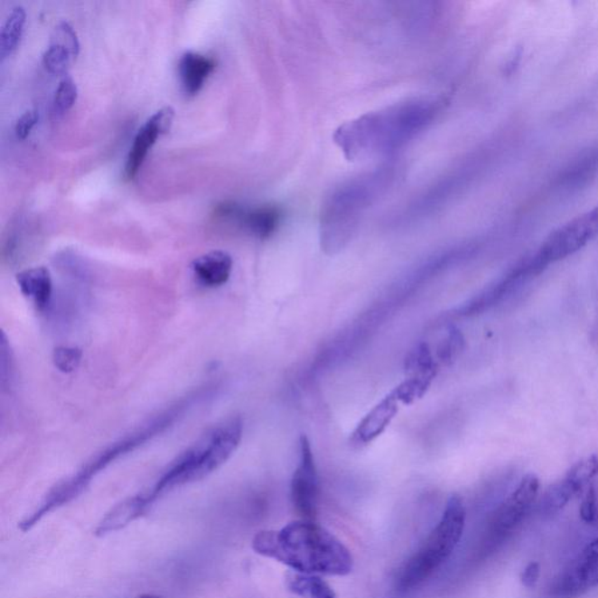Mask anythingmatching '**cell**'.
<instances>
[{
    "mask_svg": "<svg viewBox=\"0 0 598 598\" xmlns=\"http://www.w3.org/2000/svg\"><path fill=\"white\" fill-rule=\"evenodd\" d=\"M466 512L463 500L453 496L440 521L397 577V590L406 593L421 587L449 560L463 537Z\"/></svg>",
    "mask_w": 598,
    "mask_h": 598,
    "instance_id": "6",
    "label": "cell"
},
{
    "mask_svg": "<svg viewBox=\"0 0 598 598\" xmlns=\"http://www.w3.org/2000/svg\"><path fill=\"white\" fill-rule=\"evenodd\" d=\"M253 549L305 575L345 576L353 569L350 549L314 520L301 519L258 532Z\"/></svg>",
    "mask_w": 598,
    "mask_h": 598,
    "instance_id": "2",
    "label": "cell"
},
{
    "mask_svg": "<svg viewBox=\"0 0 598 598\" xmlns=\"http://www.w3.org/2000/svg\"><path fill=\"white\" fill-rule=\"evenodd\" d=\"M0 349H2V386L5 388L6 385H11L12 380H14V356H12V350L10 349L9 342H7V338L5 333L2 334V344H0Z\"/></svg>",
    "mask_w": 598,
    "mask_h": 598,
    "instance_id": "26",
    "label": "cell"
},
{
    "mask_svg": "<svg viewBox=\"0 0 598 598\" xmlns=\"http://www.w3.org/2000/svg\"><path fill=\"white\" fill-rule=\"evenodd\" d=\"M282 210L276 206L263 205L251 210L240 209L237 222L255 238H269L273 237L282 221Z\"/></svg>",
    "mask_w": 598,
    "mask_h": 598,
    "instance_id": "18",
    "label": "cell"
},
{
    "mask_svg": "<svg viewBox=\"0 0 598 598\" xmlns=\"http://www.w3.org/2000/svg\"><path fill=\"white\" fill-rule=\"evenodd\" d=\"M291 501L296 512L304 520L317 517L319 481L316 461L309 438H299V463L290 485Z\"/></svg>",
    "mask_w": 598,
    "mask_h": 598,
    "instance_id": "9",
    "label": "cell"
},
{
    "mask_svg": "<svg viewBox=\"0 0 598 598\" xmlns=\"http://www.w3.org/2000/svg\"><path fill=\"white\" fill-rule=\"evenodd\" d=\"M398 404L400 401L392 390L359 422L357 428L350 434V445L361 449L376 441L397 416Z\"/></svg>",
    "mask_w": 598,
    "mask_h": 598,
    "instance_id": "12",
    "label": "cell"
},
{
    "mask_svg": "<svg viewBox=\"0 0 598 598\" xmlns=\"http://www.w3.org/2000/svg\"><path fill=\"white\" fill-rule=\"evenodd\" d=\"M214 68V60L206 55L195 51L183 54L178 65L183 93L189 97L198 94Z\"/></svg>",
    "mask_w": 598,
    "mask_h": 598,
    "instance_id": "19",
    "label": "cell"
},
{
    "mask_svg": "<svg viewBox=\"0 0 598 598\" xmlns=\"http://www.w3.org/2000/svg\"><path fill=\"white\" fill-rule=\"evenodd\" d=\"M531 277H533V275L531 269H529L528 258V260L521 262L516 268L509 271L504 278H501L491 288L485 290L484 293L478 294L472 301L465 303L463 306L458 309V313L463 314V316H472V314L484 313L485 310L492 308L509 294H511L520 283Z\"/></svg>",
    "mask_w": 598,
    "mask_h": 598,
    "instance_id": "13",
    "label": "cell"
},
{
    "mask_svg": "<svg viewBox=\"0 0 598 598\" xmlns=\"http://www.w3.org/2000/svg\"><path fill=\"white\" fill-rule=\"evenodd\" d=\"M15 280L23 296L29 299L35 308L39 311L49 308L53 294V283L50 271L45 266L20 271Z\"/></svg>",
    "mask_w": 598,
    "mask_h": 598,
    "instance_id": "17",
    "label": "cell"
},
{
    "mask_svg": "<svg viewBox=\"0 0 598 598\" xmlns=\"http://www.w3.org/2000/svg\"><path fill=\"white\" fill-rule=\"evenodd\" d=\"M598 238V205L554 230L539 250L528 258L533 276H537L549 265L565 260L584 248Z\"/></svg>",
    "mask_w": 598,
    "mask_h": 598,
    "instance_id": "8",
    "label": "cell"
},
{
    "mask_svg": "<svg viewBox=\"0 0 598 598\" xmlns=\"http://www.w3.org/2000/svg\"><path fill=\"white\" fill-rule=\"evenodd\" d=\"M288 587L291 592L303 598H337L328 582L319 575L294 573L289 576Z\"/></svg>",
    "mask_w": 598,
    "mask_h": 598,
    "instance_id": "22",
    "label": "cell"
},
{
    "mask_svg": "<svg viewBox=\"0 0 598 598\" xmlns=\"http://www.w3.org/2000/svg\"><path fill=\"white\" fill-rule=\"evenodd\" d=\"M241 417H232L214 425L192 445L171 462L150 489L142 492L150 505L165 493L203 480L221 468L237 452L243 437Z\"/></svg>",
    "mask_w": 598,
    "mask_h": 598,
    "instance_id": "4",
    "label": "cell"
},
{
    "mask_svg": "<svg viewBox=\"0 0 598 598\" xmlns=\"http://www.w3.org/2000/svg\"><path fill=\"white\" fill-rule=\"evenodd\" d=\"M82 359V350L78 348H61L55 349L53 352L54 366L63 373H71L79 366Z\"/></svg>",
    "mask_w": 598,
    "mask_h": 598,
    "instance_id": "24",
    "label": "cell"
},
{
    "mask_svg": "<svg viewBox=\"0 0 598 598\" xmlns=\"http://www.w3.org/2000/svg\"><path fill=\"white\" fill-rule=\"evenodd\" d=\"M582 492H584V489L570 480L568 476H565L564 480L550 486L548 491L545 493L541 502V511L545 514L559 512L567 506L573 498Z\"/></svg>",
    "mask_w": 598,
    "mask_h": 598,
    "instance_id": "20",
    "label": "cell"
},
{
    "mask_svg": "<svg viewBox=\"0 0 598 598\" xmlns=\"http://www.w3.org/2000/svg\"><path fill=\"white\" fill-rule=\"evenodd\" d=\"M540 577V565L537 562H531L526 565L524 572L521 574V582L526 588L531 589L536 587L537 580Z\"/></svg>",
    "mask_w": 598,
    "mask_h": 598,
    "instance_id": "29",
    "label": "cell"
},
{
    "mask_svg": "<svg viewBox=\"0 0 598 598\" xmlns=\"http://www.w3.org/2000/svg\"><path fill=\"white\" fill-rule=\"evenodd\" d=\"M135 598H164V597L158 596V595H150V593H146V595H141V596H137V597H135Z\"/></svg>",
    "mask_w": 598,
    "mask_h": 598,
    "instance_id": "30",
    "label": "cell"
},
{
    "mask_svg": "<svg viewBox=\"0 0 598 598\" xmlns=\"http://www.w3.org/2000/svg\"><path fill=\"white\" fill-rule=\"evenodd\" d=\"M464 337L461 331L452 329L449 331V336L445 339L444 344L438 350V358L444 362L453 361L457 354L463 350Z\"/></svg>",
    "mask_w": 598,
    "mask_h": 598,
    "instance_id": "25",
    "label": "cell"
},
{
    "mask_svg": "<svg viewBox=\"0 0 598 598\" xmlns=\"http://www.w3.org/2000/svg\"><path fill=\"white\" fill-rule=\"evenodd\" d=\"M79 51L77 32L70 23L62 20L55 26L49 49L43 53V66L51 74H63L71 60L78 57Z\"/></svg>",
    "mask_w": 598,
    "mask_h": 598,
    "instance_id": "14",
    "label": "cell"
},
{
    "mask_svg": "<svg viewBox=\"0 0 598 598\" xmlns=\"http://www.w3.org/2000/svg\"><path fill=\"white\" fill-rule=\"evenodd\" d=\"M598 587V539L589 542L580 556L554 582L557 598H575Z\"/></svg>",
    "mask_w": 598,
    "mask_h": 598,
    "instance_id": "10",
    "label": "cell"
},
{
    "mask_svg": "<svg viewBox=\"0 0 598 598\" xmlns=\"http://www.w3.org/2000/svg\"><path fill=\"white\" fill-rule=\"evenodd\" d=\"M214 390H217L215 386H202L201 388L179 398L173 405L166 406L162 412L151 416L149 420L137 426L133 432L126 434L125 436L118 438L117 441L106 446L101 452L94 454L73 476L60 481L57 484L59 492L68 502L74 500L75 498L85 491L93 478L98 476L99 472L119 460V458L135 452V450L145 445L147 442L153 441L154 438L161 436L162 434L173 428V425L177 424L191 409L194 408V406H198L206 398L212 397Z\"/></svg>",
    "mask_w": 598,
    "mask_h": 598,
    "instance_id": "5",
    "label": "cell"
},
{
    "mask_svg": "<svg viewBox=\"0 0 598 598\" xmlns=\"http://www.w3.org/2000/svg\"><path fill=\"white\" fill-rule=\"evenodd\" d=\"M39 119V113L37 109L27 110L15 123V135L20 139L27 138L31 134L32 129L37 125Z\"/></svg>",
    "mask_w": 598,
    "mask_h": 598,
    "instance_id": "28",
    "label": "cell"
},
{
    "mask_svg": "<svg viewBox=\"0 0 598 598\" xmlns=\"http://www.w3.org/2000/svg\"><path fill=\"white\" fill-rule=\"evenodd\" d=\"M195 280L206 288H219L229 282L233 270V258L222 250H213L192 262Z\"/></svg>",
    "mask_w": 598,
    "mask_h": 598,
    "instance_id": "15",
    "label": "cell"
},
{
    "mask_svg": "<svg viewBox=\"0 0 598 598\" xmlns=\"http://www.w3.org/2000/svg\"><path fill=\"white\" fill-rule=\"evenodd\" d=\"M444 103L440 97L394 103L344 123L333 141L349 161L396 153L433 125Z\"/></svg>",
    "mask_w": 598,
    "mask_h": 598,
    "instance_id": "1",
    "label": "cell"
},
{
    "mask_svg": "<svg viewBox=\"0 0 598 598\" xmlns=\"http://www.w3.org/2000/svg\"><path fill=\"white\" fill-rule=\"evenodd\" d=\"M150 508L151 505L142 493L126 498L106 513V516L98 522L95 534L98 537H105L107 534L117 532L119 529L126 528L131 522L137 520Z\"/></svg>",
    "mask_w": 598,
    "mask_h": 598,
    "instance_id": "16",
    "label": "cell"
},
{
    "mask_svg": "<svg viewBox=\"0 0 598 598\" xmlns=\"http://www.w3.org/2000/svg\"><path fill=\"white\" fill-rule=\"evenodd\" d=\"M540 491L536 474H526L517 489L493 512L481 541V556L497 549L509 539L531 512Z\"/></svg>",
    "mask_w": 598,
    "mask_h": 598,
    "instance_id": "7",
    "label": "cell"
},
{
    "mask_svg": "<svg viewBox=\"0 0 598 598\" xmlns=\"http://www.w3.org/2000/svg\"><path fill=\"white\" fill-rule=\"evenodd\" d=\"M173 118V107H165L147 119L145 125L138 130L126 159V175L127 179H133L137 174L147 153L159 135L170 130Z\"/></svg>",
    "mask_w": 598,
    "mask_h": 598,
    "instance_id": "11",
    "label": "cell"
},
{
    "mask_svg": "<svg viewBox=\"0 0 598 598\" xmlns=\"http://www.w3.org/2000/svg\"><path fill=\"white\" fill-rule=\"evenodd\" d=\"M26 22V12L23 6H15L4 23L0 33V57H9L17 49Z\"/></svg>",
    "mask_w": 598,
    "mask_h": 598,
    "instance_id": "21",
    "label": "cell"
},
{
    "mask_svg": "<svg viewBox=\"0 0 598 598\" xmlns=\"http://www.w3.org/2000/svg\"><path fill=\"white\" fill-rule=\"evenodd\" d=\"M397 174L396 165H382L331 191L319 219V241L326 254H338L349 245L370 207L393 186Z\"/></svg>",
    "mask_w": 598,
    "mask_h": 598,
    "instance_id": "3",
    "label": "cell"
},
{
    "mask_svg": "<svg viewBox=\"0 0 598 598\" xmlns=\"http://www.w3.org/2000/svg\"><path fill=\"white\" fill-rule=\"evenodd\" d=\"M580 514L582 520L592 524L595 521L597 516V497L595 489L593 486L587 490L584 500L581 502Z\"/></svg>",
    "mask_w": 598,
    "mask_h": 598,
    "instance_id": "27",
    "label": "cell"
},
{
    "mask_svg": "<svg viewBox=\"0 0 598 598\" xmlns=\"http://www.w3.org/2000/svg\"><path fill=\"white\" fill-rule=\"evenodd\" d=\"M78 98V87L73 78L65 74L55 91L54 107L60 114L66 113Z\"/></svg>",
    "mask_w": 598,
    "mask_h": 598,
    "instance_id": "23",
    "label": "cell"
}]
</instances>
